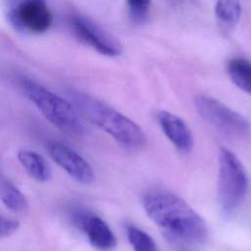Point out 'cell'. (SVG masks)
<instances>
[{
  "mask_svg": "<svg viewBox=\"0 0 251 251\" xmlns=\"http://www.w3.org/2000/svg\"><path fill=\"white\" fill-rule=\"evenodd\" d=\"M20 86L45 119L61 131L72 135L82 133L83 125L80 114L73 103L26 76L20 78Z\"/></svg>",
  "mask_w": 251,
  "mask_h": 251,
  "instance_id": "3957f363",
  "label": "cell"
},
{
  "mask_svg": "<svg viewBox=\"0 0 251 251\" xmlns=\"http://www.w3.org/2000/svg\"><path fill=\"white\" fill-rule=\"evenodd\" d=\"M75 226L81 229L90 244L100 251H111L117 245V239L108 224L99 216L89 212H78L74 217Z\"/></svg>",
  "mask_w": 251,
  "mask_h": 251,
  "instance_id": "9c48e42d",
  "label": "cell"
},
{
  "mask_svg": "<svg viewBox=\"0 0 251 251\" xmlns=\"http://www.w3.org/2000/svg\"><path fill=\"white\" fill-rule=\"evenodd\" d=\"M126 233L133 251H158L154 239L134 225H126Z\"/></svg>",
  "mask_w": 251,
  "mask_h": 251,
  "instance_id": "9a60e30c",
  "label": "cell"
},
{
  "mask_svg": "<svg viewBox=\"0 0 251 251\" xmlns=\"http://www.w3.org/2000/svg\"><path fill=\"white\" fill-rule=\"evenodd\" d=\"M47 149L52 160L72 178L82 184L94 180V172L90 164L75 150L60 141L52 140Z\"/></svg>",
  "mask_w": 251,
  "mask_h": 251,
  "instance_id": "ba28073f",
  "label": "cell"
},
{
  "mask_svg": "<svg viewBox=\"0 0 251 251\" xmlns=\"http://www.w3.org/2000/svg\"><path fill=\"white\" fill-rule=\"evenodd\" d=\"M130 17L135 22H143L150 10V0H126Z\"/></svg>",
  "mask_w": 251,
  "mask_h": 251,
  "instance_id": "2e32d148",
  "label": "cell"
},
{
  "mask_svg": "<svg viewBox=\"0 0 251 251\" xmlns=\"http://www.w3.org/2000/svg\"><path fill=\"white\" fill-rule=\"evenodd\" d=\"M241 15L240 0H217L215 16L223 31L232 29L239 21Z\"/></svg>",
  "mask_w": 251,
  "mask_h": 251,
  "instance_id": "7c38bea8",
  "label": "cell"
},
{
  "mask_svg": "<svg viewBox=\"0 0 251 251\" xmlns=\"http://www.w3.org/2000/svg\"><path fill=\"white\" fill-rule=\"evenodd\" d=\"M71 25L76 36L98 53L108 57L122 53L123 48L118 39L90 19L76 15L72 18Z\"/></svg>",
  "mask_w": 251,
  "mask_h": 251,
  "instance_id": "52a82bcc",
  "label": "cell"
},
{
  "mask_svg": "<svg viewBox=\"0 0 251 251\" xmlns=\"http://www.w3.org/2000/svg\"><path fill=\"white\" fill-rule=\"evenodd\" d=\"M248 187L246 171L237 156L227 148L219 152L218 199L226 215L232 214L243 201Z\"/></svg>",
  "mask_w": 251,
  "mask_h": 251,
  "instance_id": "277c9868",
  "label": "cell"
},
{
  "mask_svg": "<svg viewBox=\"0 0 251 251\" xmlns=\"http://www.w3.org/2000/svg\"><path fill=\"white\" fill-rule=\"evenodd\" d=\"M8 19L16 30L25 34L44 33L53 23L46 0H15L10 5Z\"/></svg>",
  "mask_w": 251,
  "mask_h": 251,
  "instance_id": "8992f818",
  "label": "cell"
},
{
  "mask_svg": "<svg viewBox=\"0 0 251 251\" xmlns=\"http://www.w3.org/2000/svg\"><path fill=\"white\" fill-rule=\"evenodd\" d=\"M157 120L164 134L178 151L189 152L192 149V132L180 117L168 111H160Z\"/></svg>",
  "mask_w": 251,
  "mask_h": 251,
  "instance_id": "30bf717a",
  "label": "cell"
},
{
  "mask_svg": "<svg viewBox=\"0 0 251 251\" xmlns=\"http://www.w3.org/2000/svg\"><path fill=\"white\" fill-rule=\"evenodd\" d=\"M20 227V222L15 219L1 216L0 218V236L1 238L9 237L14 234Z\"/></svg>",
  "mask_w": 251,
  "mask_h": 251,
  "instance_id": "e0dca14e",
  "label": "cell"
},
{
  "mask_svg": "<svg viewBox=\"0 0 251 251\" xmlns=\"http://www.w3.org/2000/svg\"><path fill=\"white\" fill-rule=\"evenodd\" d=\"M69 96L80 116L111 135L127 149H139L146 142V134L132 120L100 99L82 92L71 90Z\"/></svg>",
  "mask_w": 251,
  "mask_h": 251,
  "instance_id": "7a4b0ae2",
  "label": "cell"
},
{
  "mask_svg": "<svg viewBox=\"0 0 251 251\" xmlns=\"http://www.w3.org/2000/svg\"><path fill=\"white\" fill-rule=\"evenodd\" d=\"M226 70L231 81L241 90L251 94V63L242 58H233L227 63Z\"/></svg>",
  "mask_w": 251,
  "mask_h": 251,
  "instance_id": "5bb4252c",
  "label": "cell"
},
{
  "mask_svg": "<svg viewBox=\"0 0 251 251\" xmlns=\"http://www.w3.org/2000/svg\"><path fill=\"white\" fill-rule=\"evenodd\" d=\"M0 197L3 204L14 213H25L28 210V202L22 191L9 179L2 177Z\"/></svg>",
  "mask_w": 251,
  "mask_h": 251,
  "instance_id": "4fadbf2b",
  "label": "cell"
},
{
  "mask_svg": "<svg viewBox=\"0 0 251 251\" xmlns=\"http://www.w3.org/2000/svg\"><path fill=\"white\" fill-rule=\"evenodd\" d=\"M18 159L30 177L45 182L51 176V170L46 160L37 152L31 150H21L18 153Z\"/></svg>",
  "mask_w": 251,
  "mask_h": 251,
  "instance_id": "8fae6325",
  "label": "cell"
},
{
  "mask_svg": "<svg viewBox=\"0 0 251 251\" xmlns=\"http://www.w3.org/2000/svg\"><path fill=\"white\" fill-rule=\"evenodd\" d=\"M147 216L170 235L188 243L200 244L208 238V227L201 216L177 195L156 190L143 199Z\"/></svg>",
  "mask_w": 251,
  "mask_h": 251,
  "instance_id": "6da1fadb",
  "label": "cell"
},
{
  "mask_svg": "<svg viewBox=\"0 0 251 251\" xmlns=\"http://www.w3.org/2000/svg\"><path fill=\"white\" fill-rule=\"evenodd\" d=\"M194 103L199 115L223 134L233 138H243L249 135L250 122L218 99L201 94L195 97Z\"/></svg>",
  "mask_w": 251,
  "mask_h": 251,
  "instance_id": "5b68a950",
  "label": "cell"
}]
</instances>
